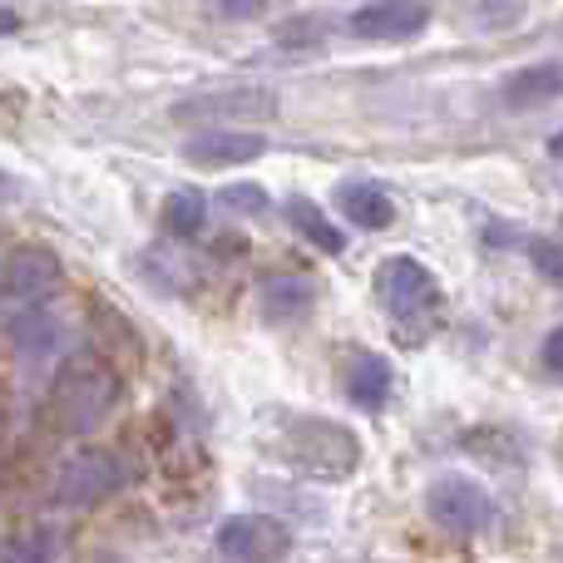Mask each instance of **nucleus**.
<instances>
[{"label": "nucleus", "mask_w": 563, "mask_h": 563, "mask_svg": "<svg viewBox=\"0 0 563 563\" xmlns=\"http://www.w3.org/2000/svg\"><path fill=\"white\" fill-rule=\"evenodd\" d=\"M10 30H20V15L10 5H0V35H10Z\"/></svg>", "instance_id": "4be33fe9"}, {"label": "nucleus", "mask_w": 563, "mask_h": 563, "mask_svg": "<svg viewBox=\"0 0 563 563\" xmlns=\"http://www.w3.org/2000/svg\"><path fill=\"white\" fill-rule=\"evenodd\" d=\"M529 257H534V267L544 277L563 282V243H534V247H529Z\"/></svg>", "instance_id": "6ab92c4d"}, {"label": "nucleus", "mask_w": 563, "mask_h": 563, "mask_svg": "<svg viewBox=\"0 0 563 563\" xmlns=\"http://www.w3.org/2000/svg\"><path fill=\"white\" fill-rule=\"evenodd\" d=\"M291 544V534L277 525L273 515H233L218 529V554L238 559V563H267L282 559Z\"/></svg>", "instance_id": "0eeeda50"}, {"label": "nucleus", "mask_w": 563, "mask_h": 563, "mask_svg": "<svg viewBox=\"0 0 563 563\" xmlns=\"http://www.w3.org/2000/svg\"><path fill=\"white\" fill-rule=\"evenodd\" d=\"M203 218H208V198L198 194V188H178V194H168L164 228L174 238H198L203 233Z\"/></svg>", "instance_id": "2eb2a0df"}, {"label": "nucleus", "mask_w": 563, "mask_h": 563, "mask_svg": "<svg viewBox=\"0 0 563 563\" xmlns=\"http://www.w3.org/2000/svg\"><path fill=\"white\" fill-rule=\"evenodd\" d=\"M346 390H351V400H356V406H366V410L386 406V396H390V366H386V356H376V351H351V361H346Z\"/></svg>", "instance_id": "4468645a"}, {"label": "nucleus", "mask_w": 563, "mask_h": 563, "mask_svg": "<svg viewBox=\"0 0 563 563\" xmlns=\"http://www.w3.org/2000/svg\"><path fill=\"white\" fill-rule=\"evenodd\" d=\"M228 208H238V213H263L267 208V188H253V184H238L223 194Z\"/></svg>", "instance_id": "a211bd4d"}, {"label": "nucleus", "mask_w": 563, "mask_h": 563, "mask_svg": "<svg viewBox=\"0 0 563 563\" xmlns=\"http://www.w3.org/2000/svg\"><path fill=\"white\" fill-rule=\"evenodd\" d=\"M267 154V134L253 129H203V134L184 139V158L194 168H238Z\"/></svg>", "instance_id": "6e6552de"}, {"label": "nucleus", "mask_w": 563, "mask_h": 563, "mask_svg": "<svg viewBox=\"0 0 563 563\" xmlns=\"http://www.w3.org/2000/svg\"><path fill=\"white\" fill-rule=\"evenodd\" d=\"M311 301H317V287H311L307 277H291V273H277L257 287V311H263V321H277V327L282 321L307 317Z\"/></svg>", "instance_id": "9b49d317"}, {"label": "nucleus", "mask_w": 563, "mask_h": 563, "mask_svg": "<svg viewBox=\"0 0 563 563\" xmlns=\"http://www.w3.org/2000/svg\"><path fill=\"white\" fill-rule=\"evenodd\" d=\"M15 194H20V184L5 174V168H0V203H15Z\"/></svg>", "instance_id": "412c9836"}, {"label": "nucleus", "mask_w": 563, "mask_h": 563, "mask_svg": "<svg viewBox=\"0 0 563 563\" xmlns=\"http://www.w3.org/2000/svg\"><path fill=\"white\" fill-rule=\"evenodd\" d=\"M346 25L356 30L361 40H380V45H390V40L420 35V30L430 25V10L416 5V0H376V5H361Z\"/></svg>", "instance_id": "1a4fd4ad"}, {"label": "nucleus", "mask_w": 563, "mask_h": 563, "mask_svg": "<svg viewBox=\"0 0 563 563\" xmlns=\"http://www.w3.org/2000/svg\"><path fill=\"white\" fill-rule=\"evenodd\" d=\"M321 35H327V20L321 15H291L287 25H277L282 45H321Z\"/></svg>", "instance_id": "f3484780"}, {"label": "nucleus", "mask_w": 563, "mask_h": 563, "mask_svg": "<svg viewBox=\"0 0 563 563\" xmlns=\"http://www.w3.org/2000/svg\"><path fill=\"white\" fill-rule=\"evenodd\" d=\"M563 95V65L559 59H544V65H529V69H515V75L499 85V99L515 109H534V104H549V99Z\"/></svg>", "instance_id": "f8f14e48"}, {"label": "nucleus", "mask_w": 563, "mask_h": 563, "mask_svg": "<svg viewBox=\"0 0 563 563\" xmlns=\"http://www.w3.org/2000/svg\"><path fill=\"white\" fill-rule=\"evenodd\" d=\"M5 336H10V346L20 351V361H49L59 351V341H65V321H59L49 307H35V311L10 317Z\"/></svg>", "instance_id": "9d476101"}, {"label": "nucleus", "mask_w": 563, "mask_h": 563, "mask_svg": "<svg viewBox=\"0 0 563 563\" xmlns=\"http://www.w3.org/2000/svg\"><path fill=\"white\" fill-rule=\"evenodd\" d=\"M273 114H277V89L267 85H218L174 104V119H184V124H218V129H223V119H273Z\"/></svg>", "instance_id": "39448f33"}, {"label": "nucleus", "mask_w": 563, "mask_h": 563, "mask_svg": "<svg viewBox=\"0 0 563 563\" xmlns=\"http://www.w3.org/2000/svg\"><path fill=\"white\" fill-rule=\"evenodd\" d=\"M277 450L291 470H301V475H311V479H351L361 465L356 430H346L341 420H327V416L282 420Z\"/></svg>", "instance_id": "f03ea898"}, {"label": "nucleus", "mask_w": 563, "mask_h": 563, "mask_svg": "<svg viewBox=\"0 0 563 563\" xmlns=\"http://www.w3.org/2000/svg\"><path fill=\"white\" fill-rule=\"evenodd\" d=\"M426 509L450 534H485V529L495 525V499H489L475 479H460V475L435 479L426 495Z\"/></svg>", "instance_id": "423d86ee"}, {"label": "nucleus", "mask_w": 563, "mask_h": 563, "mask_svg": "<svg viewBox=\"0 0 563 563\" xmlns=\"http://www.w3.org/2000/svg\"><path fill=\"white\" fill-rule=\"evenodd\" d=\"M129 479L124 460L114 450H79L59 465L55 485H49V505L55 509H89L99 499H109Z\"/></svg>", "instance_id": "7ed1b4c3"}, {"label": "nucleus", "mask_w": 563, "mask_h": 563, "mask_svg": "<svg viewBox=\"0 0 563 563\" xmlns=\"http://www.w3.org/2000/svg\"><path fill=\"white\" fill-rule=\"evenodd\" d=\"M287 218H291V228H301V233H307L311 243L321 247V253H341V247H346V238H341L336 228L327 223V213H321L317 203H307V198H291Z\"/></svg>", "instance_id": "dca6fc26"}, {"label": "nucleus", "mask_w": 563, "mask_h": 563, "mask_svg": "<svg viewBox=\"0 0 563 563\" xmlns=\"http://www.w3.org/2000/svg\"><path fill=\"white\" fill-rule=\"evenodd\" d=\"M336 208L346 223L366 228V233H380V228H390V218H396V203L386 198V188L380 184H341L336 188Z\"/></svg>", "instance_id": "ddd939ff"}, {"label": "nucleus", "mask_w": 563, "mask_h": 563, "mask_svg": "<svg viewBox=\"0 0 563 563\" xmlns=\"http://www.w3.org/2000/svg\"><path fill=\"white\" fill-rule=\"evenodd\" d=\"M376 297L406 341H426L445 321V291L435 273L416 257H386L376 267Z\"/></svg>", "instance_id": "f257e3e1"}, {"label": "nucleus", "mask_w": 563, "mask_h": 563, "mask_svg": "<svg viewBox=\"0 0 563 563\" xmlns=\"http://www.w3.org/2000/svg\"><path fill=\"white\" fill-rule=\"evenodd\" d=\"M549 148H554V154L563 158V134H554V144H549Z\"/></svg>", "instance_id": "5701e85b"}, {"label": "nucleus", "mask_w": 563, "mask_h": 563, "mask_svg": "<svg viewBox=\"0 0 563 563\" xmlns=\"http://www.w3.org/2000/svg\"><path fill=\"white\" fill-rule=\"evenodd\" d=\"M539 361H544L549 376H559V380H563V327L544 336V351H539Z\"/></svg>", "instance_id": "aec40b11"}, {"label": "nucleus", "mask_w": 563, "mask_h": 563, "mask_svg": "<svg viewBox=\"0 0 563 563\" xmlns=\"http://www.w3.org/2000/svg\"><path fill=\"white\" fill-rule=\"evenodd\" d=\"M65 267L49 247H15V253L0 263V317H20V311H35L49 291L59 287Z\"/></svg>", "instance_id": "20e7f679"}]
</instances>
